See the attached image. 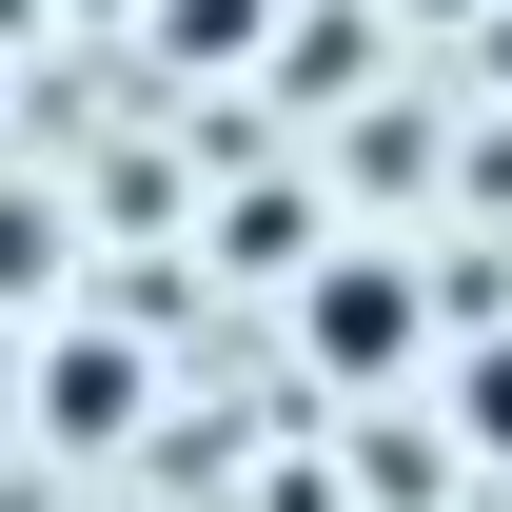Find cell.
I'll return each mask as SVG.
<instances>
[{"label": "cell", "instance_id": "6da1fadb", "mask_svg": "<svg viewBox=\"0 0 512 512\" xmlns=\"http://www.w3.org/2000/svg\"><path fill=\"white\" fill-rule=\"evenodd\" d=\"M316 335H335V355H394V335H414V296H394V276H335Z\"/></svg>", "mask_w": 512, "mask_h": 512}, {"label": "cell", "instance_id": "7a4b0ae2", "mask_svg": "<svg viewBox=\"0 0 512 512\" xmlns=\"http://www.w3.org/2000/svg\"><path fill=\"white\" fill-rule=\"evenodd\" d=\"M473 434H493V453H512V355H493V375H473Z\"/></svg>", "mask_w": 512, "mask_h": 512}]
</instances>
